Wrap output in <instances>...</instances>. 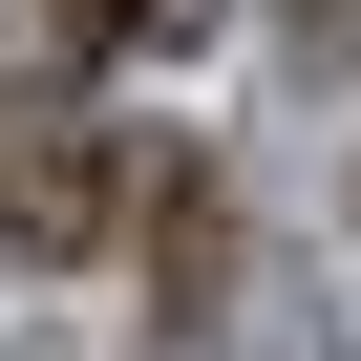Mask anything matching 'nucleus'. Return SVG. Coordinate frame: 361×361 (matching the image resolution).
Returning a JSON list of instances; mask_svg holds the SVG:
<instances>
[{
    "mask_svg": "<svg viewBox=\"0 0 361 361\" xmlns=\"http://www.w3.org/2000/svg\"><path fill=\"white\" fill-rule=\"evenodd\" d=\"M85 22H106V43H192L213 0H85Z\"/></svg>",
    "mask_w": 361,
    "mask_h": 361,
    "instance_id": "2",
    "label": "nucleus"
},
{
    "mask_svg": "<svg viewBox=\"0 0 361 361\" xmlns=\"http://www.w3.org/2000/svg\"><path fill=\"white\" fill-rule=\"evenodd\" d=\"M106 170H128V149H85V128H64V149H22V170H0V234H22V255H85V234L128 213Z\"/></svg>",
    "mask_w": 361,
    "mask_h": 361,
    "instance_id": "1",
    "label": "nucleus"
}]
</instances>
